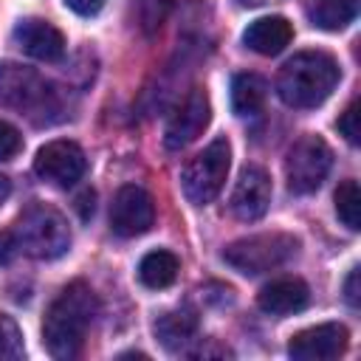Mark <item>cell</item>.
Listing matches in <instances>:
<instances>
[{"label":"cell","mask_w":361,"mask_h":361,"mask_svg":"<svg viewBox=\"0 0 361 361\" xmlns=\"http://www.w3.org/2000/svg\"><path fill=\"white\" fill-rule=\"evenodd\" d=\"M99 313V299L87 282H71L51 302L42 322V341L59 361H71L82 353L87 330Z\"/></svg>","instance_id":"1"},{"label":"cell","mask_w":361,"mask_h":361,"mask_svg":"<svg viewBox=\"0 0 361 361\" xmlns=\"http://www.w3.org/2000/svg\"><path fill=\"white\" fill-rule=\"evenodd\" d=\"M338 79H341V68L330 54L302 51L282 65L276 76V93L288 107L307 110L322 104L333 93Z\"/></svg>","instance_id":"2"},{"label":"cell","mask_w":361,"mask_h":361,"mask_svg":"<svg viewBox=\"0 0 361 361\" xmlns=\"http://www.w3.org/2000/svg\"><path fill=\"white\" fill-rule=\"evenodd\" d=\"M11 231L20 251H25L34 259H56L71 248L68 220L48 203L25 206Z\"/></svg>","instance_id":"3"},{"label":"cell","mask_w":361,"mask_h":361,"mask_svg":"<svg viewBox=\"0 0 361 361\" xmlns=\"http://www.w3.org/2000/svg\"><path fill=\"white\" fill-rule=\"evenodd\" d=\"M296 251H299V240L293 234L265 231V234H251V237L234 240L223 251V259L234 271L248 274V276H257V274L282 268L288 259L296 257Z\"/></svg>","instance_id":"4"},{"label":"cell","mask_w":361,"mask_h":361,"mask_svg":"<svg viewBox=\"0 0 361 361\" xmlns=\"http://www.w3.org/2000/svg\"><path fill=\"white\" fill-rule=\"evenodd\" d=\"M228 164H231V147L226 138H214L200 155H195L183 172H180V186L189 203L195 206H206L212 203L228 175Z\"/></svg>","instance_id":"5"},{"label":"cell","mask_w":361,"mask_h":361,"mask_svg":"<svg viewBox=\"0 0 361 361\" xmlns=\"http://www.w3.org/2000/svg\"><path fill=\"white\" fill-rule=\"evenodd\" d=\"M0 102L31 118H45V113H54L56 107L51 85L37 71L17 62H0Z\"/></svg>","instance_id":"6"},{"label":"cell","mask_w":361,"mask_h":361,"mask_svg":"<svg viewBox=\"0 0 361 361\" xmlns=\"http://www.w3.org/2000/svg\"><path fill=\"white\" fill-rule=\"evenodd\" d=\"M330 166H333V152L327 141L319 135H302L288 149V158H285L288 189L293 195H313L324 183Z\"/></svg>","instance_id":"7"},{"label":"cell","mask_w":361,"mask_h":361,"mask_svg":"<svg viewBox=\"0 0 361 361\" xmlns=\"http://www.w3.org/2000/svg\"><path fill=\"white\" fill-rule=\"evenodd\" d=\"M85 169H87V158H85L82 147L73 144V141H65V138L48 141L34 158V172L42 180H48L54 186H62V189L82 180Z\"/></svg>","instance_id":"8"},{"label":"cell","mask_w":361,"mask_h":361,"mask_svg":"<svg viewBox=\"0 0 361 361\" xmlns=\"http://www.w3.org/2000/svg\"><path fill=\"white\" fill-rule=\"evenodd\" d=\"M155 223V203L147 189L127 183L116 192L110 206V228L118 237H138Z\"/></svg>","instance_id":"9"},{"label":"cell","mask_w":361,"mask_h":361,"mask_svg":"<svg viewBox=\"0 0 361 361\" xmlns=\"http://www.w3.org/2000/svg\"><path fill=\"white\" fill-rule=\"evenodd\" d=\"M350 333L338 322H324L296 333L288 344V355L296 361H330L347 350Z\"/></svg>","instance_id":"10"},{"label":"cell","mask_w":361,"mask_h":361,"mask_svg":"<svg viewBox=\"0 0 361 361\" xmlns=\"http://www.w3.org/2000/svg\"><path fill=\"white\" fill-rule=\"evenodd\" d=\"M209 118H212L209 96H206V90L195 87V90L183 99V104L172 113V118H169V124H166V130H164V144H166V149H183V147H189V144L206 130Z\"/></svg>","instance_id":"11"},{"label":"cell","mask_w":361,"mask_h":361,"mask_svg":"<svg viewBox=\"0 0 361 361\" xmlns=\"http://www.w3.org/2000/svg\"><path fill=\"white\" fill-rule=\"evenodd\" d=\"M271 206V178L259 166H245L231 192V212L243 223L259 220Z\"/></svg>","instance_id":"12"},{"label":"cell","mask_w":361,"mask_h":361,"mask_svg":"<svg viewBox=\"0 0 361 361\" xmlns=\"http://www.w3.org/2000/svg\"><path fill=\"white\" fill-rule=\"evenodd\" d=\"M14 42L39 62H59L65 56V37L56 25L39 17H25L14 25Z\"/></svg>","instance_id":"13"},{"label":"cell","mask_w":361,"mask_h":361,"mask_svg":"<svg viewBox=\"0 0 361 361\" xmlns=\"http://www.w3.org/2000/svg\"><path fill=\"white\" fill-rule=\"evenodd\" d=\"M307 302H310V290L299 276H279V279L268 282L257 296L259 310H265L271 316L299 313L307 307Z\"/></svg>","instance_id":"14"},{"label":"cell","mask_w":361,"mask_h":361,"mask_svg":"<svg viewBox=\"0 0 361 361\" xmlns=\"http://www.w3.org/2000/svg\"><path fill=\"white\" fill-rule=\"evenodd\" d=\"M290 37H293V28H290V23L285 20V17H259V20H254L248 28H245V34H243V42L254 51V54H262V56H274V54H279L288 42H290Z\"/></svg>","instance_id":"15"},{"label":"cell","mask_w":361,"mask_h":361,"mask_svg":"<svg viewBox=\"0 0 361 361\" xmlns=\"http://www.w3.org/2000/svg\"><path fill=\"white\" fill-rule=\"evenodd\" d=\"M197 333V313L192 307H178L169 310L164 316H158L155 322V336L161 341V347H166L169 353L183 350Z\"/></svg>","instance_id":"16"},{"label":"cell","mask_w":361,"mask_h":361,"mask_svg":"<svg viewBox=\"0 0 361 361\" xmlns=\"http://www.w3.org/2000/svg\"><path fill=\"white\" fill-rule=\"evenodd\" d=\"M265 79L257 73H237L231 79V110L237 116H254L265 104Z\"/></svg>","instance_id":"17"},{"label":"cell","mask_w":361,"mask_h":361,"mask_svg":"<svg viewBox=\"0 0 361 361\" xmlns=\"http://www.w3.org/2000/svg\"><path fill=\"white\" fill-rule=\"evenodd\" d=\"M178 268H180V262L172 251H149L138 265V279L147 288L161 290V288H169L175 282Z\"/></svg>","instance_id":"18"},{"label":"cell","mask_w":361,"mask_h":361,"mask_svg":"<svg viewBox=\"0 0 361 361\" xmlns=\"http://www.w3.org/2000/svg\"><path fill=\"white\" fill-rule=\"evenodd\" d=\"M358 14V0H313L310 20L313 25L324 31H341L347 28Z\"/></svg>","instance_id":"19"},{"label":"cell","mask_w":361,"mask_h":361,"mask_svg":"<svg viewBox=\"0 0 361 361\" xmlns=\"http://www.w3.org/2000/svg\"><path fill=\"white\" fill-rule=\"evenodd\" d=\"M336 214L350 231L361 228V195H358V183L353 178H347L336 189Z\"/></svg>","instance_id":"20"},{"label":"cell","mask_w":361,"mask_h":361,"mask_svg":"<svg viewBox=\"0 0 361 361\" xmlns=\"http://www.w3.org/2000/svg\"><path fill=\"white\" fill-rule=\"evenodd\" d=\"M172 6H175V0H135V20H138L141 31L155 34L164 25Z\"/></svg>","instance_id":"21"},{"label":"cell","mask_w":361,"mask_h":361,"mask_svg":"<svg viewBox=\"0 0 361 361\" xmlns=\"http://www.w3.org/2000/svg\"><path fill=\"white\" fill-rule=\"evenodd\" d=\"M25 347H23V333L14 324V319L0 313V361H17L23 358Z\"/></svg>","instance_id":"22"},{"label":"cell","mask_w":361,"mask_h":361,"mask_svg":"<svg viewBox=\"0 0 361 361\" xmlns=\"http://www.w3.org/2000/svg\"><path fill=\"white\" fill-rule=\"evenodd\" d=\"M361 113H358V99H353L347 107H344V113L338 116V121H336V127H338V133L355 147L358 141H361Z\"/></svg>","instance_id":"23"},{"label":"cell","mask_w":361,"mask_h":361,"mask_svg":"<svg viewBox=\"0 0 361 361\" xmlns=\"http://www.w3.org/2000/svg\"><path fill=\"white\" fill-rule=\"evenodd\" d=\"M20 149H23V135L17 133V127L0 118V161H11Z\"/></svg>","instance_id":"24"},{"label":"cell","mask_w":361,"mask_h":361,"mask_svg":"<svg viewBox=\"0 0 361 361\" xmlns=\"http://www.w3.org/2000/svg\"><path fill=\"white\" fill-rule=\"evenodd\" d=\"M17 251H20V245L14 240V231H0V265L11 262L17 257Z\"/></svg>","instance_id":"25"},{"label":"cell","mask_w":361,"mask_h":361,"mask_svg":"<svg viewBox=\"0 0 361 361\" xmlns=\"http://www.w3.org/2000/svg\"><path fill=\"white\" fill-rule=\"evenodd\" d=\"M65 6H68L71 11H76L79 17H93V14L102 11L104 0H65Z\"/></svg>","instance_id":"26"},{"label":"cell","mask_w":361,"mask_h":361,"mask_svg":"<svg viewBox=\"0 0 361 361\" xmlns=\"http://www.w3.org/2000/svg\"><path fill=\"white\" fill-rule=\"evenodd\" d=\"M93 209H96V195L90 189H85L79 197H76V212L82 220H90L93 217Z\"/></svg>","instance_id":"27"},{"label":"cell","mask_w":361,"mask_h":361,"mask_svg":"<svg viewBox=\"0 0 361 361\" xmlns=\"http://www.w3.org/2000/svg\"><path fill=\"white\" fill-rule=\"evenodd\" d=\"M344 299H347L353 307H358V268H353V271L347 274V279H344Z\"/></svg>","instance_id":"28"},{"label":"cell","mask_w":361,"mask_h":361,"mask_svg":"<svg viewBox=\"0 0 361 361\" xmlns=\"http://www.w3.org/2000/svg\"><path fill=\"white\" fill-rule=\"evenodd\" d=\"M189 355H195V358H209V355H231L226 347H200V350H195V353H189Z\"/></svg>","instance_id":"29"},{"label":"cell","mask_w":361,"mask_h":361,"mask_svg":"<svg viewBox=\"0 0 361 361\" xmlns=\"http://www.w3.org/2000/svg\"><path fill=\"white\" fill-rule=\"evenodd\" d=\"M11 195V180L6 178V175H0V206L6 203V197Z\"/></svg>","instance_id":"30"},{"label":"cell","mask_w":361,"mask_h":361,"mask_svg":"<svg viewBox=\"0 0 361 361\" xmlns=\"http://www.w3.org/2000/svg\"><path fill=\"white\" fill-rule=\"evenodd\" d=\"M237 6H257V3H265V0H234Z\"/></svg>","instance_id":"31"}]
</instances>
